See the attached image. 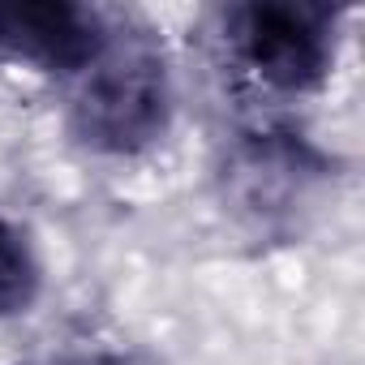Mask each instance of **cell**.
Listing matches in <instances>:
<instances>
[{"instance_id":"6da1fadb","label":"cell","mask_w":365,"mask_h":365,"mask_svg":"<svg viewBox=\"0 0 365 365\" xmlns=\"http://www.w3.org/2000/svg\"><path fill=\"white\" fill-rule=\"evenodd\" d=\"M172 120V86L163 56L112 31L99 61L78 78L69 99V129L82 146L103 155H138L163 138Z\"/></svg>"},{"instance_id":"7a4b0ae2","label":"cell","mask_w":365,"mask_h":365,"mask_svg":"<svg viewBox=\"0 0 365 365\" xmlns=\"http://www.w3.org/2000/svg\"><path fill=\"white\" fill-rule=\"evenodd\" d=\"M228 43L237 61L271 91H318L335 61V14L318 5L258 0L228 14Z\"/></svg>"},{"instance_id":"3957f363","label":"cell","mask_w":365,"mask_h":365,"mask_svg":"<svg viewBox=\"0 0 365 365\" xmlns=\"http://www.w3.org/2000/svg\"><path fill=\"white\" fill-rule=\"evenodd\" d=\"M108 39H112L108 22L82 5H65V0L0 5V61L82 78L99 61Z\"/></svg>"},{"instance_id":"277c9868","label":"cell","mask_w":365,"mask_h":365,"mask_svg":"<svg viewBox=\"0 0 365 365\" xmlns=\"http://www.w3.org/2000/svg\"><path fill=\"white\" fill-rule=\"evenodd\" d=\"M39 288H43V267L31 237L18 224L0 220V318L26 314Z\"/></svg>"}]
</instances>
